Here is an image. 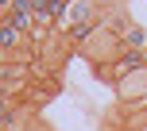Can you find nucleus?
<instances>
[{"label": "nucleus", "mask_w": 147, "mask_h": 131, "mask_svg": "<svg viewBox=\"0 0 147 131\" xmlns=\"http://www.w3.org/2000/svg\"><path fill=\"white\" fill-rule=\"evenodd\" d=\"M20 46H23V31L20 27H12V23H0V50H8V54H20Z\"/></svg>", "instance_id": "1"}, {"label": "nucleus", "mask_w": 147, "mask_h": 131, "mask_svg": "<svg viewBox=\"0 0 147 131\" xmlns=\"http://www.w3.org/2000/svg\"><path fill=\"white\" fill-rule=\"evenodd\" d=\"M89 4H93L101 15H109V12H120V8H124V0H89Z\"/></svg>", "instance_id": "2"}, {"label": "nucleus", "mask_w": 147, "mask_h": 131, "mask_svg": "<svg viewBox=\"0 0 147 131\" xmlns=\"http://www.w3.org/2000/svg\"><path fill=\"white\" fill-rule=\"evenodd\" d=\"M0 23H4V12H0Z\"/></svg>", "instance_id": "3"}, {"label": "nucleus", "mask_w": 147, "mask_h": 131, "mask_svg": "<svg viewBox=\"0 0 147 131\" xmlns=\"http://www.w3.org/2000/svg\"><path fill=\"white\" fill-rule=\"evenodd\" d=\"M143 131H147V120H143Z\"/></svg>", "instance_id": "4"}, {"label": "nucleus", "mask_w": 147, "mask_h": 131, "mask_svg": "<svg viewBox=\"0 0 147 131\" xmlns=\"http://www.w3.org/2000/svg\"><path fill=\"white\" fill-rule=\"evenodd\" d=\"M143 58H147V54H143Z\"/></svg>", "instance_id": "5"}]
</instances>
